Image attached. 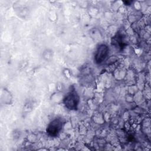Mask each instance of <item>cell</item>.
Segmentation results:
<instances>
[{
    "label": "cell",
    "mask_w": 151,
    "mask_h": 151,
    "mask_svg": "<svg viewBox=\"0 0 151 151\" xmlns=\"http://www.w3.org/2000/svg\"><path fill=\"white\" fill-rule=\"evenodd\" d=\"M63 103L65 107L70 110H76L79 103V96L74 90L68 91L63 99Z\"/></svg>",
    "instance_id": "6da1fadb"
},
{
    "label": "cell",
    "mask_w": 151,
    "mask_h": 151,
    "mask_svg": "<svg viewBox=\"0 0 151 151\" xmlns=\"http://www.w3.org/2000/svg\"><path fill=\"white\" fill-rule=\"evenodd\" d=\"M63 124L64 122L61 119L55 118L48 124L46 132L51 137H56L60 133Z\"/></svg>",
    "instance_id": "7a4b0ae2"
},
{
    "label": "cell",
    "mask_w": 151,
    "mask_h": 151,
    "mask_svg": "<svg viewBox=\"0 0 151 151\" xmlns=\"http://www.w3.org/2000/svg\"><path fill=\"white\" fill-rule=\"evenodd\" d=\"M109 52V48L106 44H102L98 46L94 57V61L97 64H101L107 58Z\"/></svg>",
    "instance_id": "3957f363"
},
{
    "label": "cell",
    "mask_w": 151,
    "mask_h": 151,
    "mask_svg": "<svg viewBox=\"0 0 151 151\" xmlns=\"http://www.w3.org/2000/svg\"><path fill=\"white\" fill-rule=\"evenodd\" d=\"M124 36L122 32H118L111 39V44L115 48L119 50H123L125 48L126 44L124 42Z\"/></svg>",
    "instance_id": "277c9868"
},
{
    "label": "cell",
    "mask_w": 151,
    "mask_h": 151,
    "mask_svg": "<svg viewBox=\"0 0 151 151\" xmlns=\"http://www.w3.org/2000/svg\"><path fill=\"white\" fill-rule=\"evenodd\" d=\"M42 57L46 61H49L52 57V51L49 49L45 50L42 54Z\"/></svg>",
    "instance_id": "5b68a950"
}]
</instances>
